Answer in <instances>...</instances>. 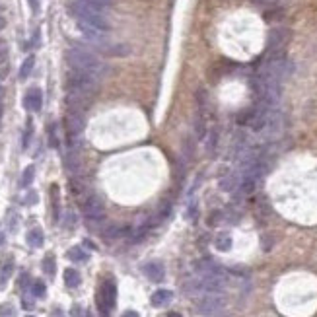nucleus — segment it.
<instances>
[{
	"mask_svg": "<svg viewBox=\"0 0 317 317\" xmlns=\"http://www.w3.org/2000/svg\"><path fill=\"white\" fill-rule=\"evenodd\" d=\"M67 63L72 70H82V72H88L95 78H103L107 74V65L97 57L93 55L91 51H88L86 47L80 45H72L67 51Z\"/></svg>",
	"mask_w": 317,
	"mask_h": 317,
	"instance_id": "f257e3e1",
	"label": "nucleus"
},
{
	"mask_svg": "<svg viewBox=\"0 0 317 317\" xmlns=\"http://www.w3.org/2000/svg\"><path fill=\"white\" fill-rule=\"evenodd\" d=\"M68 12L76 20L78 27H90L97 31H109V22L105 20L103 12L93 8L86 0H70L68 2Z\"/></svg>",
	"mask_w": 317,
	"mask_h": 317,
	"instance_id": "f03ea898",
	"label": "nucleus"
},
{
	"mask_svg": "<svg viewBox=\"0 0 317 317\" xmlns=\"http://www.w3.org/2000/svg\"><path fill=\"white\" fill-rule=\"evenodd\" d=\"M99 86V78L91 76L88 72H82V70H70L67 76V88L68 91H74V93H80V95H86L91 97Z\"/></svg>",
	"mask_w": 317,
	"mask_h": 317,
	"instance_id": "7ed1b4c3",
	"label": "nucleus"
},
{
	"mask_svg": "<svg viewBox=\"0 0 317 317\" xmlns=\"http://www.w3.org/2000/svg\"><path fill=\"white\" fill-rule=\"evenodd\" d=\"M226 306V298L222 294H204L201 300H197L195 304V312L199 316L204 317H212L216 314H220Z\"/></svg>",
	"mask_w": 317,
	"mask_h": 317,
	"instance_id": "20e7f679",
	"label": "nucleus"
},
{
	"mask_svg": "<svg viewBox=\"0 0 317 317\" xmlns=\"http://www.w3.org/2000/svg\"><path fill=\"white\" fill-rule=\"evenodd\" d=\"M115 302H117V286L111 278H107L97 292V308H99L101 316L109 317L111 310L115 308Z\"/></svg>",
	"mask_w": 317,
	"mask_h": 317,
	"instance_id": "39448f33",
	"label": "nucleus"
},
{
	"mask_svg": "<svg viewBox=\"0 0 317 317\" xmlns=\"http://www.w3.org/2000/svg\"><path fill=\"white\" fill-rule=\"evenodd\" d=\"M65 125H67V140H68V144L72 146V144L78 140L80 133L84 131V125H86V121H84V111L68 109Z\"/></svg>",
	"mask_w": 317,
	"mask_h": 317,
	"instance_id": "423d86ee",
	"label": "nucleus"
},
{
	"mask_svg": "<svg viewBox=\"0 0 317 317\" xmlns=\"http://www.w3.org/2000/svg\"><path fill=\"white\" fill-rule=\"evenodd\" d=\"M105 214V208L99 197H88L84 203V216L88 220H101Z\"/></svg>",
	"mask_w": 317,
	"mask_h": 317,
	"instance_id": "0eeeda50",
	"label": "nucleus"
},
{
	"mask_svg": "<svg viewBox=\"0 0 317 317\" xmlns=\"http://www.w3.org/2000/svg\"><path fill=\"white\" fill-rule=\"evenodd\" d=\"M193 269L195 272L199 274V276H208V274H228L218 263H214L212 259H199V261H195V265H193Z\"/></svg>",
	"mask_w": 317,
	"mask_h": 317,
	"instance_id": "6e6552de",
	"label": "nucleus"
},
{
	"mask_svg": "<svg viewBox=\"0 0 317 317\" xmlns=\"http://www.w3.org/2000/svg\"><path fill=\"white\" fill-rule=\"evenodd\" d=\"M41 105H43V91L39 88H29L25 91V97H23V107L27 111H41Z\"/></svg>",
	"mask_w": 317,
	"mask_h": 317,
	"instance_id": "1a4fd4ad",
	"label": "nucleus"
},
{
	"mask_svg": "<svg viewBox=\"0 0 317 317\" xmlns=\"http://www.w3.org/2000/svg\"><path fill=\"white\" fill-rule=\"evenodd\" d=\"M142 272L146 274V278H150L152 282H161L163 280V276H165V269H163V265L158 263V261H150V263H146L144 267H142Z\"/></svg>",
	"mask_w": 317,
	"mask_h": 317,
	"instance_id": "9d476101",
	"label": "nucleus"
},
{
	"mask_svg": "<svg viewBox=\"0 0 317 317\" xmlns=\"http://www.w3.org/2000/svg\"><path fill=\"white\" fill-rule=\"evenodd\" d=\"M239 183H241V175H238L234 171H228L220 177V189L224 193H234L239 187Z\"/></svg>",
	"mask_w": 317,
	"mask_h": 317,
	"instance_id": "9b49d317",
	"label": "nucleus"
},
{
	"mask_svg": "<svg viewBox=\"0 0 317 317\" xmlns=\"http://www.w3.org/2000/svg\"><path fill=\"white\" fill-rule=\"evenodd\" d=\"M171 290H165V288H161V290H156L152 298H150V302H152V306H156V308H161V306H165V304H169L171 302Z\"/></svg>",
	"mask_w": 317,
	"mask_h": 317,
	"instance_id": "f8f14e48",
	"label": "nucleus"
},
{
	"mask_svg": "<svg viewBox=\"0 0 317 317\" xmlns=\"http://www.w3.org/2000/svg\"><path fill=\"white\" fill-rule=\"evenodd\" d=\"M232 236L228 234V232H220L218 236H216V239H214V245H216V249L222 251V253H226V251L232 249Z\"/></svg>",
	"mask_w": 317,
	"mask_h": 317,
	"instance_id": "ddd939ff",
	"label": "nucleus"
},
{
	"mask_svg": "<svg viewBox=\"0 0 317 317\" xmlns=\"http://www.w3.org/2000/svg\"><path fill=\"white\" fill-rule=\"evenodd\" d=\"M45 241V236H43V230L41 228H33L27 232V243L31 247H41Z\"/></svg>",
	"mask_w": 317,
	"mask_h": 317,
	"instance_id": "4468645a",
	"label": "nucleus"
},
{
	"mask_svg": "<svg viewBox=\"0 0 317 317\" xmlns=\"http://www.w3.org/2000/svg\"><path fill=\"white\" fill-rule=\"evenodd\" d=\"M80 282H82V276H80V272L76 269H67L65 271V284L68 288H78Z\"/></svg>",
	"mask_w": 317,
	"mask_h": 317,
	"instance_id": "2eb2a0df",
	"label": "nucleus"
},
{
	"mask_svg": "<svg viewBox=\"0 0 317 317\" xmlns=\"http://www.w3.org/2000/svg\"><path fill=\"white\" fill-rule=\"evenodd\" d=\"M33 65H35V57H33V55H29V57H27V59L22 63V68H20V80H25V78L31 74Z\"/></svg>",
	"mask_w": 317,
	"mask_h": 317,
	"instance_id": "dca6fc26",
	"label": "nucleus"
},
{
	"mask_svg": "<svg viewBox=\"0 0 317 317\" xmlns=\"http://www.w3.org/2000/svg\"><path fill=\"white\" fill-rule=\"evenodd\" d=\"M67 257L70 259V261L80 263V261H86V259H88V253L82 249V247H72V249H68Z\"/></svg>",
	"mask_w": 317,
	"mask_h": 317,
	"instance_id": "f3484780",
	"label": "nucleus"
},
{
	"mask_svg": "<svg viewBox=\"0 0 317 317\" xmlns=\"http://www.w3.org/2000/svg\"><path fill=\"white\" fill-rule=\"evenodd\" d=\"M51 195H53V216H55V220H59L61 206H59V187L57 185L51 187Z\"/></svg>",
	"mask_w": 317,
	"mask_h": 317,
	"instance_id": "a211bd4d",
	"label": "nucleus"
},
{
	"mask_svg": "<svg viewBox=\"0 0 317 317\" xmlns=\"http://www.w3.org/2000/svg\"><path fill=\"white\" fill-rule=\"evenodd\" d=\"M31 294H33V298H45V294H47L45 282L35 280V282L31 284Z\"/></svg>",
	"mask_w": 317,
	"mask_h": 317,
	"instance_id": "6ab92c4d",
	"label": "nucleus"
},
{
	"mask_svg": "<svg viewBox=\"0 0 317 317\" xmlns=\"http://www.w3.org/2000/svg\"><path fill=\"white\" fill-rule=\"evenodd\" d=\"M33 175H35V167L33 165H27L23 169V175H22V187H29L31 181H33Z\"/></svg>",
	"mask_w": 317,
	"mask_h": 317,
	"instance_id": "aec40b11",
	"label": "nucleus"
},
{
	"mask_svg": "<svg viewBox=\"0 0 317 317\" xmlns=\"http://www.w3.org/2000/svg\"><path fill=\"white\" fill-rule=\"evenodd\" d=\"M55 257L53 255H47L45 259H43V271H45V274H49V276H53L55 274Z\"/></svg>",
	"mask_w": 317,
	"mask_h": 317,
	"instance_id": "412c9836",
	"label": "nucleus"
},
{
	"mask_svg": "<svg viewBox=\"0 0 317 317\" xmlns=\"http://www.w3.org/2000/svg\"><path fill=\"white\" fill-rule=\"evenodd\" d=\"M12 271H14V263H12V261L4 263V267H2V271H0V284H4V282L10 278Z\"/></svg>",
	"mask_w": 317,
	"mask_h": 317,
	"instance_id": "4be33fe9",
	"label": "nucleus"
},
{
	"mask_svg": "<svg viewBox=\"0 0 317 317\" xmlns=\"http://www.w3.org/2000/svg\"><path fill=\"white\" fill-rule=\"evenodd\" d=\"M86 2H90L93 8H97V10H101V12H103V10H107V8L111 6V2H113V0H86Z\"/></svg>",
	"mask_w": 317,
	"mask_h": 317,
	"instance_id": "5701e85b",
	"label": "nucleus"
},
{
	"mask_svg": "<svg viewBox=\"0 0 317 317\" xmlns=\"http://www.w3.org/2000/svg\"><path fill=\"white\" fill-rule=\"evenodd\" d=\"M129 230L127 228H117V226H113V228H109L107 232H105V236L107 238H119V236H125Z\"/></svg>",
	"mask_w": 317,
	"mask_h": 317,
	"instance_id": "b1692460",
	"label": "nucleus"
},
{
	"mask_svg": "<svg viewBox=\"0 0 317 317\" xmlns=\"http://www.w3.org/2000/svg\"><path fill=\"white\" fill-rule=\"evenodd\" d=\"M0 317H18V316H16V310L10 304H4V306H0Z\"/></svg>",
	"mask_w": 317,
	"mask_h": 317,
	"instance_id": "393cba45",
	"label": "nucleus"
},
{
	"mask_svg": "<svg viewBox=\"0 0 317 317\" xmlns=\"http://www.w3.org/2000/svg\"><path fill=\"white\" fill-rule=\"evenodd\" d=\"M197 214H199V206H197L195 201H191L189 208H187V216H189V220H195V218H197Z\"/></svg>",
	"mask_w": 317,
	"mask_h": 317,
	"instance_id": "a878e982",
	"label": "nucleus"
},
{
	"mask_svg": "<svg viewBox=\"0 0 317 317\" xmlns=\"http://www.w3.org/2000/svg\"><path fill=\"white\" fill-rule=\"evenodd\" d=\"M31 121H27V129H25V135H23V142H22V146L23 148H27L29 146V138H31Z\"/></svg>",
	"mask_w": 317,
	"mask_h": 317,
	"instance_id": "bb28decb",
	"label": "nucleus"
},
{
	"mask_svg": "<svg viewBox=\"0 0 317 317\" xmlns=\"http://www.w3.org/2000/svg\"><path fill=\"white\" fill-rule=\"evenodd\" d=\"M49 142H51V146H57V144H59V142H57V135H55V125L49 127Z\"/></svg>",
	"mask_w": 317,
	"mask_h": 317,
	"instance_id": "cd10ccee",
	"label": "nucleus"
},
{
	"mask_svg": "<svg viewBox=\"0 0 317 317\" xmlns=\"http://www.w3.org/2000/svg\"><path fill=\"white\" fill-rule=\"evenodd\" d=\"M27 2H29L31 12H33V14H37V12H39V0H27Z\"/></svg>",
	"mask_w": 317,
	"mask_h": 317,
	"instance_id": "c85d7f7f",
	"label": "nucleus"
},
{
	"mask_svg": "<svg viewBox=\"0 0 317 317\" xmlns=\"http://www.w3.org/2000/svg\"><path fill=\"white\" fill-rule=\"evenodd\" d=\"M121 317H138V314H136L135 310H129V312H125Z\"/></svg>",
	"mask_w": 317,
	"mask_h": 317,
	"instance_id": "c756f323",
	"label": "nucleus"
},
{
	"mask_svg": "<svg viewBox=\"0 0 317 317\" xmlns=\"http://www.w3.org/2000/svg\"><path fill=\"white\" fill-rule=\"evenodd\" d=\"M72 317H80V308H78V306L72 308Z\"/></svg>",
	"mask_w": 317,
	"mask_h": 317,
	"instance_id": "7c9ffc66",
	"label": "nucleus"
},
{
	"mask_svg": "<svg viewBox=\"0 0 317 317\" xmlns=\"http://www.w3.org/2000/svg\"><path fill=\"white\" fill-rule=\"evenodd\" d=\"M35 203V193H29V199H27V204Z\"/></svg>",
	"mask_w": 317,
	"mask_h": 317,
	"instance_id": "2f4dec72",
	"label": "nucleus"
},
{
	"mask_svg": "<svg viewBox=\"0 0 317 317\" xmlns=\"http://www.w3.org/2000/svg\"><path fill=\"white\" fill-rule=\"evenodd\" d=\"M4 25H6V22H4V18H2V14H0V31L4 29Z\"/></svg>",
	"mask_w": 317,
	"mask_h": 317,
	"instance_id": "473e14b6",
	"label": "nucleus"
},
{
	"mask_svg": "<svg viewBox=\"0 0 317 317\" xmlns=\"http://www.w3.org/2000/svg\"><path fill=\"white\" fill-rule=\"evenodd\" d=\"M167 317H181V316H179L177 312H169V314H167Z\"/></svg>",
	"mask_w": 317,
	"mask_h": 317,
	"instance_id": "72a5a7b5",
	"label": "nucleus"
},
{
	"mask_svg": "<svg viewBox=\"0 0 317 317\" xmlns=\"http://www.w3.org/2000/svg\"><path fill=\"white\" fill-rule=\"evenodd\" d=\"M2 243H4V236L0 234V245H2Z\"/></svg>",
	"mask_w": 317,
	"mask_h": 317,
	"instance_id": "f704fd0d",
	"label": "nucleus"
},
{
	"mask_svg": "<svg viewBox=\"0 0 317 317\" xmlns=\"http://www.w3.org/2000/svg\"><path fill=\"white\" fill-rule=\"evenodd\" d=\"M86 317H93V316H91V314H90V312H88V314H86Z\"/></svg>",
	"mask_w": 317,
	"mask_h": 317,
	"instance_id": "c9c22d12",
	"label": "nucleus"
},
{
	"mask_svg": "<svg viewBox=\"0 0 317 317\" xmlns=\"http://www.w3.org/2000/svg\"><path fill=\"white\" fill-rule=\"evenodd\" d=\"M27 317H33V316H27Z\"/></svg>",
	"mask_w": 317,
	"mask_h": 317,
	"instance_id": "e433bc0d",
	"label": "nucleus"
}]
</instances>
